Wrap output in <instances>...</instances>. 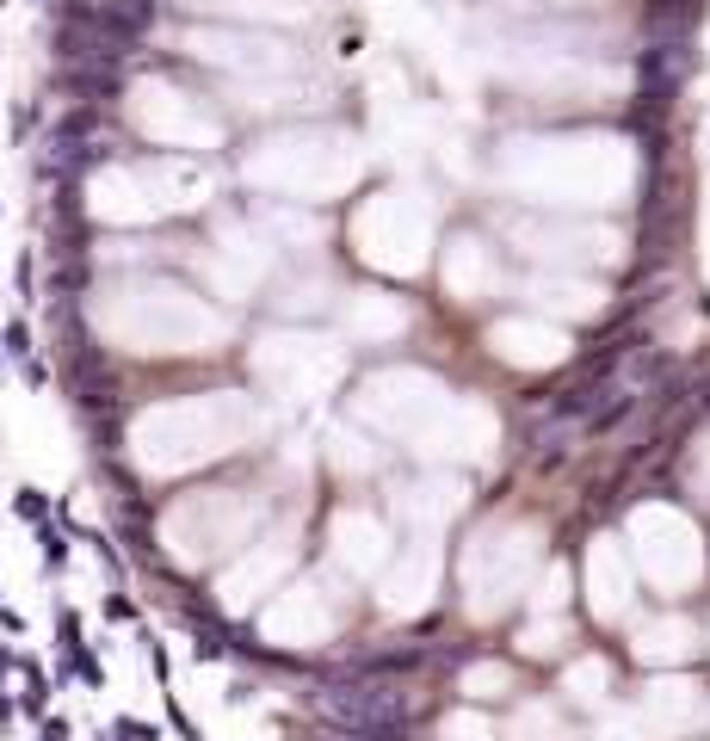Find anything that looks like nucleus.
Here are the masks:
<instances>
[{
	"label": "nucleus",
	"instance_id": "nucleus-1",
	"mask_svg": "<svg viewBox=\"0 0 710 741\" xmlns=\"http://www.w3.org/2000/svg\"><path fill=\"white\" fill-rule=\"evenodd\" d=\"M260 427H266V414L254 408V396L210 390V396L142 408L130 420V451L142 476H186V470H204L217 457H235L241 445H254Z\"/></svg>",
	"mask_w": 710,
	"mask_h": 741
},
{
	"label": "nucleus",
	"instance_id": "nucleus-2",
	"mask_svg": "<svg viewBox=\"0 0 710 741\" xmlns=\"http://www.w3.org/2000/svg\"><path fill=\"white\" fill-rule=\"evenodd\" d=\"M93 328L136 359H180V352H217L229 340V315L167 278H112L93 297Z\"/></svg>",
	"mask_w": 710,
	"mask_h": 741
},
{
	"label": "nucleus",
	"instance_id": "nucleus-3",
	"mask_svg": "<svg viewBox=\"0 0 710 741\" xmlns=\"http://www.w3.org/2000/svg\"><path fill=\"white\" fill-rule=\"evenodd\" d=\"M359 414L396 439H414L420 451H482L494 439V420L476 402L457 408L426 371H377L359 390Z\"/></svg>",
	"mask_w": 710,
	"mask_h": 741
},
{
	"label": "nucleus",
	"instance_id": "nucleus-4",
	"mask_svg": "<svg viewBox=\"0 0 710 741\" xmlns=\"http://www.w3.org/2000/svg\"><path fill=\"white\" fill-rule=\"evenodd\" d=\"M210 192H217V180L192 155L118 161V167H99L87 180V204H93L99 223H161V217L210 204Z\"/></svg>",
	"mask_w": 710,
	"mask_h": 741
},
{
	"label": "nucleus",
	"instance_id": "nucleus-5",
	"mask_svg": "<svg viewBox=\"0 0 710 741\" xmlns=\"http://www.w3.org/2000/svg\"><path fill=\"white\" fill-rule=\"evenodd\" d=\"M359 143L340 130H284L241 161V180L278 198H340L359 180Z\"/></svg>",
	"mask_w": 710,
	"mask_h": 741
},
{
	"label": "nucleus",
	"instance_id": "nucleus-6",
	"mask_svg": "<svg viewBox=\"0 0 710 741\" xmlns=\"http://www.w3.org/2000/svg\"><path fill=\"white\" fill-rule=\"evenodd\" d=\"M260 513H266L260 494H247V488H198V494H180L161 513V544L173 562L204 569V562H217L254 538Z\"/></svg>",
	"mask_w": 710,
	"mask_h": 741
},
{
	"label": "nucleus",
	"instance_id": "nucleus-7",
	"mask_svg": "<svg viewBox=\"0 0 710 741\" xmlns=\"http://www.w3.org/2000/svg\"><path fill=\"white\" fill-rule=\"evenodd\" d=\"M124 112L136 124V136H142V143H155V149L198 155V149H217L223 143V118L210 112L204 99L180 93L173 81H136L130 99H124Z\"/></svg>",
	"mask_w": 710,
	"mask_h": 741
},
{
	"label": "nucleus",
	"instance_id": "nucleus-8",
	"mask_svg": "<svg viewBox=\"0 0 710 741\" xmlns=\"http://www.w3.org/2000/svg\"><path fill=\"white\" fill-rule=\"evenodd\" d=\"M426 235H433V217H426V204L408 198V192H383L352 217V247L383 272H420L426 266Z\"/></svg>",
	"mask_w": 710,
	"mask_h": 741
},
{
	"label": "nucleus",
	"instance_id": "nucleus-9",
	"mask_svg": "<svg viewBox=\"0 0 710 741\" xmlns=\"http://www.w3.org/2000/svg\"><path fill=\"white\" fill-rule=\"evenodd\" d=\"M180 50L204 68H223L235 81H284L297 68V50L254 25H192L180 31Z\"/></svg>",
	"mask_w": 710,
	"mask_h": 741
},
{
	"label": "nucleus",
	"instance_id": "nucleus-10",
	"mask_svg": "<svg viewBox=\"0 0 710 741\" xmlns=\"http://www.w3.org/2000/svg\"><path fill=\"white\" fill-rule=\"evenodd\" d=\"M531 562H538V532H531V525H488V532L470 544V556H464L470 612L476 618L501 612L519 593V581L531 575Z\"/></svg>",
	"mask_w": 710,
	"mask_h": 741
},
{
	"label": "nucleus",
	"instance_id": "nucleus-11",
	"mask_svg": "<svg viewBox=\"0 0 710 741\" xmlns=\"http://www.w3.org/2000/svg\"><path fill=\"white\" fill-rule=\"evenodd\" d=\"M340 371H346L340 346L322 340V334L278 328V334L254 340V377L266 383V390H278V396H322V390L340 383Z\"/></svg>",
	"mask_w": 710,
	"mask_h": 741
},
{
	"label": "nucleus",
	"instance_id": "nucleus-12",
	"mask_svg": "<svg viewBox=\"0 0 710 741\" xmlns=\"http://www.w3.org/2000/svg\"><path fill=\"white\" fill-rule=\"evenodd\" d=\"M334 630H340V593L322 575L272 593V606L260 612V637L278 643V649H315V643H328Z\"/></svg>",
	"mask_w": 710,
	"mask_h": 741
},
{
	"label": "nucleus",
	"instance_id": "nucleus-13",
	"mask_svg": "<svg viewBox=\"0 0 710 741\" xmlns=\"http://www.w3.org/2000/svg\"><path fill=\"white\" fill-rule=\"evenodd\" d=\"M291 562H297V532H291V525H278L272 538H260L254 550H241L235 569L217 581L223 612H254L260 599H272V587L291 575Z\"/></svg>",
	"mask_w": 710,
	"mask_h": 741
},
{
	"label": "nucleus",
	"instance_id": "nucleus-14",
	"mask_svg": "<svg viewBox=\"0 0 710 741\" xmlns=\"http://www.w3.org/2000/svg\"><path fill=\"white\" fill-rule=\"evenodd\" d=\"M180 7L217 19V25H260V31L303 25L309 19V0H180Z\"/></svg>",
	"mask_w": 710,
	"mask_h": 741
},
{
	"label": "nucleus",
	"instance_id": "nucleus-15",
	"mask_svg": "<svg viewBox=\"0 0 710 741\" xmlns=\"http://www.w3.org/2000/svg\"><path fill=\"white\" fill-rule=\"evenodd\" d=\"M328 544H334V562L340 569H352V575H371L377 562H383V525L371 519V513H359V507H346V513H334V532H328Z\"/></svg>",
	"mask_w": 710,
	"mask_h": 741
},
{
	"label": "nucleus",
	"instance_id": "nucleus-16",
	"mask_svg": "<svg viewBox=\"0 0 710 741\" xmlns=\"http://www.w3.org/2000/svg\"><path fill=\"white\" fill-rule=\"evenodd\" d=\"M433 587H439V550H433V544H414L396 569H389L383 606H389V612H420L426 599H433Z\"/></svg>",
	"mask_w": 710,
	"mask_h": 741
},
{
	"label": "nucleus",
	"instance_id": "nucleus-17",
	"mask_svg": "<svg viewBox=\"0 0 710 741\" xmlns=\"http://www.w3.org/2000/svg\"><path fill=\"white\" fill-rule=\"evenodd\" d=\"M340 315H346V334H359V340H396L408 328L402 297H389V291H352Z\"/></svg>",
	"mask_w": 710,
	"mask_h": 741
},
{
	"label": "nucleus",
	"instance_id": "nucleus-18",
	"mask_svg": "<svg viewBox=\"0 0 710 741\" xmlns=\"http://www.w3.org/2000/svg\"><path fill=\"white\" fill-rule=\"evenodd\" d=\"M494 352L513 365H556L562 359V334L544 322H501L494 328Z\"/></svg>",
	"mask_w": 710,
	"mask_h": 741
},
{
	"label": "nucleus",
	"instance_id": "nucleus-19",
	"mask_svg": "<svg viewBox=\"0 0 710 741\" xmlns=\"http://www.w3.org/2000/svg\"><path fill=\"white\" fill-rule=\"evenodd\" d=\"M593 606H599V618H618L630 606V575H624V556L612 538L593 544Z\"/></svg>",
	"mask_w": 710,
	"mask_h": 741
},
{
	"label": "nucleus",
	"instance_id": "nucleus-20",
	"mask_svg": "<svg viewBox=\"0 0 710 741\" xmlns=\"http://www.w3.org/2000/svg\"><path fill=\"white\" fill-rule=\"evenodd\" d=\"M488 278H494V266H488V247L482 241H451V254H445V285L464 297V303H476L482 291H488Z\"/></svg>",
	"mask_w": 710,
	"mask_h": 741
},
{
	"label": "nucleus",
	"instance_id": "nucleus-21",
	"mask_svg": "<svg viewBox=\"0 0 710 741\" xmlns=\"http://www.w3.org/2000/svg\"><path fill=\"white\" fill-rule=\"evenodd\" d=\"M402 513H414V519H445V513H457V488L451 482H420V488H408L402 494Z\"/></svg>",
	"mask_w": 710,
	"mask_h": 741
},
{
	"label": "nucleus",
	"instance_id": "nucleus-22",
	"mask_svg": "<svg viewBox=\"0 0 710 741\" xmlns=\"http://www.w3.org/2000/svg\"><path fill=\"white\" fill-rule=\"evenodd\" d=\"M686 637H692L686 624H655V630H643L636 655H649V661H673V655H686Z\"/></svg>",
	"mask_w": 710,
	"mask_h": 741
},
{
	"label": "nucleus",
	"instance_id": "nucleus-23",
	"mask_svg": "<svg viewBox=\"0 0 710 741\" xmlns=\"http://www.w3.org/2000/svg\"><path fill=\"white\" fill-rule=\"evenodd\" d=\"M531 297H538L544 309L556 303V309H568V315H593V309H599V291H587V285H538Z\"/></svg>",
	"mask_w": 710,
	"mask_h": 741
},
{
	"label": "nucleus",
	"instance_id": "nucleus-24",
	"mask_svg": "<svg viewBox=\"0 0 710 741\" xmlns=\"http://www.w3.org/2000/svg\"><path fill=\"white\" fill-rule=\"evenodd\" d=\"M513 741H568V729H562V717L544 711V704H531V711H519V723H513Z\"/></svg>",
	"mask_w": 710,
	"mask_h": 741
},
{
	"label": "nucleus",
	"instance_id": "nucleus-25",
	"mask_svg": "<svg viewBox=\"0 0 710 741\" xmlns=\"http://www.w3.org/2000/svg\"><path fill=\"white\" fill-rule=\"evenodd\" d=\"M568 692H575L581 704H593L599 692H606V667H599V661H581L575 674H568Z\"/></svg>",
	"mask_w": 710,
	"mask_h": 741
},
{
	"label": "nucleus",
	"instance_id": "nucleus-26",
	"mask_svg": "<svg viewBox=\"0 0 710 741\" xmlns=\"http://www.w3.org/2000/svg\"><path fill=\"white\" fill-rule=\"evenodd\" d=\"M464 686H470L476 698H494V692H507V674H501V667H470Z\"/></svg>",
	"mask_w": 710,
	"mask_h": 741
},
{
	"label": "nucleus",
	"instance_id": "nucleus-27",
	"mask_svg": "<svg viewBox=\"0 0 710 741\" xmlns=\"http://www.w3.org/2000/svg\"><path fill=\"white\" fill-rule=\"evenodd\" d=\"M525 649H531V655L562 649V624H531V630H525Z\"/></svg>",
	"mask_w": 710,
	"mask_h": 741
},
{
	"label": "nucleus",
	"instance_id": "nucleus-28",
	"mask_svg": "<svg viewBox=\"0 0 710 741\" xmlns=\"http://www.w3.org/2000/svg\"><path fill=\"white\" fill-rule=\"evenodd\" d=\"M445 735H451V741H494V729H488L482 717H451Z\"/></svg>",
	"mask_w": 710,
	"mask_h": 741
},
{
	"label": "nucleus",
	"instance_id": "nucleus-29",
	"mask_svg": "<svg viewBox=\"0 0 710 741\" xmlns=\"http://www.w3.org/2000/svg\"><path fill=\"white\" fill-rule=\"evenodd\" d=\"M606 741H636V735H630V729L618 723V729H606Z\"/></svg>",
	"mask_w": 710,
	"mask_h": 741
}]
</instances>
